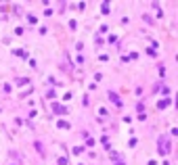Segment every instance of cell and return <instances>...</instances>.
I'll return each instance as SVG.
<instances>
[{
  "label": "cell",
  "instance_id": "cell-7",
  "mask_svg": "<svg viewBox=\"0 0 178 165\" xmlns=\"http://www.w3.org/2000/svg\"><path fill=\"white\" fill-rule=\"evenodd\" d=\"M117 165H124V163H117Z\"/></svg>",
  "mask_w": 178,
  "mask_h": 165
},
{
  "label": "cell",
  "instance_id": "cell-3",
  "mask_svg": "<svg viewBox=\"0 0 178 165\" xmlns=\"http://www.w3.org/2000/svg\"><path fill=\"white\" fill-rule=\"evenodd\" d=\"M53 111H57V113H65V107H61V104H53Z\"/></svg>",
  "mask_w": 178,
  "mask_h": 165
},
{
  "label": "cell",
  "instance_id": "cell-2",
  "mask_svg": "<svg viewBox=\"0 0 178 165\" xmlns=\"http://www.w3.org/2000/svg\"><path fill=\"white\" fill-rule=\"evenodd\" d=\"M168 148H170V144L165 142V138H161V142H159V155H168Z\"/></svg>",
  "mask_w": 178,
  "mask_h": 165
},
{
  "label": "cell",
  "instance_id": "cell-5",
  "mask_svg": "<svg viewBox=\"0 0 178 165\" xmlns=\"http://www.w3.org/2000/svg\"><path fill=\"white\" fill-rule=\"evenodd\" d=\"M57 125H59L61 130H69V124H67V121H59V124H57Z\"/></svg>",
  "mask_w": 178,
  "mask_h": 165
},
{
  "label": "cell",
  "instance_id": "cell-6",
  "mask_svg": "<svg viewBox=\"0 0 178 165\" xmlns=\"http://www.w3.org/2000/svg\"><path fill=\"white\" fill-rule=\"evenodd\" d=\"M28 82H29L28 77H21V80H17V86H25Z\"/></svg>",
  "mask_w": 178,
  "mask_h": 165
},
{
  "label": "cell",
  "instance_id": "cell-4",
  "mask_svg": "<svg viewBox=\"0 0 178 165\" xmlns=\"http://www.w3.org/2000/svg\"><path fill=\"white\" fill-rule=\"evenodd\" d=\"M170 103H172L170 98H165V100H161V103H159V109H165V107H168Z\"/></svg>",
  "mask_w": 178,
  "mask_h": 165
},
{
  "label": "cell",
  "instance_id": "cell-1",
  "mask_svg": "<svg viewBox=\"0 0 178 165\" xmlns=\"http://www.w3.org/2000/svg\"><path fill=\"white\" fill-rule=\"evenodd\" d=\"M107 96H109V100H111V103H113V104H117V107H122V104H124V103H122V98L117 96L115 92H109Z\"/></svg>",
  "mask_w": 178,
  "mask_h": 165
}]
</instances>
